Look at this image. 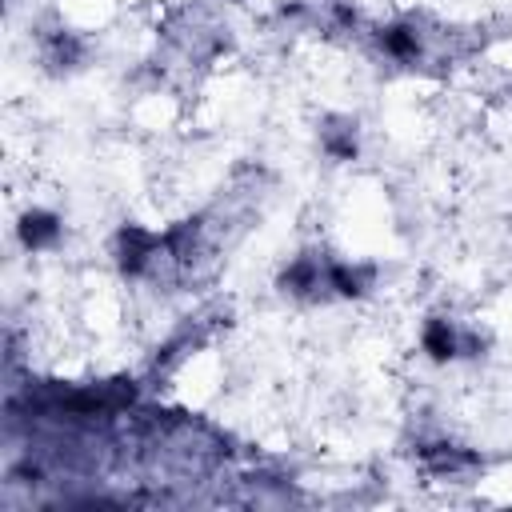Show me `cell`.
I'll return each instance as SVG.
<instances>
[{"label": "cell", "instance_id": "obj_8", "mask_svg": "<svg viewBox=\"0 0 512 512\" xmlns=\"http://www.w3.org/2000/svg\"><path fill=\"white\" fill-rule=\"evenodd\" d=\"M460 332H464V328H456L448 316H428L424 328H420V348H424V356H428L432 364H452V360L460 356Z\"/></svg>", "mask_w": 512, "mask_h": 512}, {"label": "cell", "instance_id": "obj_6", "mask_svg": "<svg viewBox=\"0 0 512 512\" xmlns=\"http://www.w3.org/2000/svg\"><path fill=\"white\" fill-rule=\"evenodd\" d=\"M376 48L384 56L400 60V64H412L424 52V32H420L416 20H392V24H380L376 28Z\"/></svg>", "mask_w": 512, "mask_h": 512}, {"label": "cell", "instance_id": "obj_4", "mask_svg": "<svg viewBox=\"0 0 512 512\" xmlns=\"http://www.w3.org/2000/svg\"><path fill=\"white\" fill-rule=\"evenodd\" d=\"M84 56H88L84 36H76V32H68V28L40 32V64H44V72L68 76V72H76V68L84 64Z\"/></svg>", "mask_w": 512, "mask_h": 512}, {"label": "cell", "instance_id": "obj_2", "mask_svg": "<svg viewBox=\"0 0 512 512\" xmlns=\"http://www.w3.org/2000/svg\"><path fill=\"white\" fill-rule=\"evenodd\" d=\"M416 456H420V464H424V472H432V476H448V480H460V476H468V472H476L484 460H480V452H472V448H464V444H452V440H428V444H420L416 448Z\"/></svg>", "mask_w": 512, "mask_h": 512}, {"label": "cell", "instance_id": "obj_7", "mask_svg": "<svg viewBox=\"0 0 512 512\" xmlns=\"http://www.w3.org/2000/svg\"><path fill=\"white\" fill-rule=\"evenodd\" d=\"M320 148L332 160H356L360 156V124L348 112H332L320 120Z\"/></svg>", "mask_w": 512, "mask_h": 512}, {"label": "cell", "instance_id": "obj_5", "mask_svg": "<svg viewBox=\"0 0 512 512\" xmlns=\"http://www.w3.org/2000/svg\"><path fill=\"white\" fill-rule=\"evenodd\" d=\"M60 236H64V220L48 208H24L16 220V240L24 252H48L60 244Z\"/></svg>", "mask_w": 512, "mask_h": 512}, {"label": "cell", "instance_id": "obj_9", "mask_svg": "<svg viewBox=\"0 0 512 512\" xmlns=\"http://www.w3.org/2000/svg\"><path fill=\"white\" fill-rule=\"evenodd\" d=\"M376 284V264H348V260H332L328 264V288L332 296H344V300H360L368 296Z\"/></svg>", "mask_w": 512, "mask_h": 512}, {"label": "cell", "instance_id": "obj_3", "mask_svg": "<svg viewBox=\"0 0 512 512\" xmlns=\"http://www.w3.org/2000/svg\"><path fill=\"white\" fill-rule=\"evenodd\" d=\"M328 264L332 260H324L316 252H304V256L288 260V268L280 272V288L296 300H320L324 292H332L328 288Z\"/></svg>", "mask_w": 512, "mask_h": 512}, {"label": "cell", "instance_id": "obj_1", "mask_svg": "<svg viewBox=\"0 0 512 512\" xmlns=\"http://www.w3.org/2000/svg\"><path fill=\"white\" fill-rule=\"evenodd\" d=\"M160 252H164V240H160V232H152V228H144V224H120L116 228V240H112V256H116V268H120V276H128V280H136V276H148L152 272V264L160 260Z\"/></svg>", "mask_w": 512, "mask_h": 512}, {"label": "cell", "instance_id": "obj_10", "mask_svg": "<svg viewBox=\"0 0 512 512\" xmlns=\"http://www.w3.org/2000/svg\"><path fill=\"white\" fill-rule=\"evenodd\" d=\"M232 4H240V0H232Z\"/></svg>", "mask_w": 512, "mask_h": 512}]
</instances>
